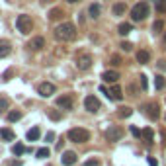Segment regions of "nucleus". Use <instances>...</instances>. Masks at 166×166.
I'll use <instances>...</instances> for the list:
<instances>
[{
    "label": "nucleus",
    "mask_w": 166,
    "mask_h": 166,
    "mask_svg": "<svg viewBox=\"0 0 166 166\" xmlns=\"http://www.w3.org/2000/svg\"><path fill=\"white\" fill-rule=\"evenodd\" d=\"M41 137V131H39V127H31L30 131H27V141H37Z\"/></svg>",
    "instance_id": "obj_18"
},
{
    "label": "nucleus",
    "mask_w": 166,
    "mask_h": 166,
    "mask_svg": "<svg viewBox=\"0 0 166 166\" xmlns=\"http://www.w3.org/2000/svg\"><path fill=\"white\" fill-rule=\"evenodd\" d=\"M153 31H154V33L164 31V21H162V20H156L154 24H153Z\"/></svg>",
    "instance_id": "obj_26"
},
{
    "label": "nucleus",
    "mask_w": 166,
    "mask_h": 166,
    "mask_svg": "<svg viewBox=\"0 0 166 166\" xmlns=\"http://www.w3.org/2000/svg\"><path fill=\"white\" fill-rule=\"evenodd\" d=\"M67 137L73 143H86L90 139V131H86V129H82V127H74V129H70V131L67 133Z\"/></svg>",
    "instance_id": "obj_3"
},
{
    "label": "nucleus",
    "mask_w": 166,
    "mask_h": 166,
    "mask_svg": "<svg viewBox=\"0 0 166 166\" xmlns=\"http://www.w3.org/2000/svg\"><path fill=\"white\" fill-rule=\"evenodd\" d=\"M2 110H8V98L6 96H0V111Z\"/></svg>",
    "instance_id": "obj_31"
},
{
    "label": "nucleus",
    "mask_w": 166,
    "mask_h": 166,
    "mask_svg": "<svg viewBox=\"0 0 166 166\" xmlns=\"http://www.w3.org/2000/svg\"><path fill=\"white\" fill-rule=\"evenodd\" d=\"M147 16H149V4L147 2H137L131 10V18L135 21H143Z\"/></svg>",
    "instance_id": "obj_4"
},
{
    "label": "nucleus",
    "mask_w": 166,
    "mask_h": 166,
    "mask_svg": "<svg viewBox=\"0 0 166 166\" xmlns=\"http://www.w3.org/2000/svg\"><path fill=\"white\" fill-rule=\"evenodd\" d=\"M16 27H18V31L21 35H27V33L33 31V20L30 16H26V14H21V16H18V20H16Z\"/></svg>",
    "instance_id": "obj_2"
},
{
    "label": "nucleus",
    "mask_w": 166,
    "mask_h": 166,
    "mask_svg": "<svg viewBox=\"0 0 166 166\" xmlns=\"http://www.w3.org/2000/svg\"><path fill=\"white\" fill-rule=\"evenodd\" d=\"M57 106L70 110V107H73V98H70V96H59V98H57Z\"/></svg>",
    "instance_id": "obj_12"
},
{
    "label": "nucleus",
    "mask_w": 166,
    "mask_h": 166,
    "mask_svg": "<svg viewBox=\"0 0 166 166\" xmlns=\"http://www.w3.org/2000/svg\"><path fill=\"white\" fill-rule=\"evenodd\" d=\"M49 154H51V150H49L47 147H41V149H37V153H35L37 158H47Z\"/></svg>",
    "instance_id": "obj_25"
},
{
    "label": "nucleus",
    "mask_w": 166,
    "mask_h": 166,
    "mask_svg": "<svg viewBox=\"0 0 166 166\" xmlns=\"http://www.w3.org/2000/svg\"><path fill=\"white\" fill-rule=\"evenodd\" d=\"M117 113H119V117H121V119H127L129 115L133 113V110H131V107H127V106H123V107H121V110H119Z\"/></svg>",
    "instance_id": "obj_24"
},
{
    "label": "nucleus",
    "mask_w": 166,
    "mask_h": 166,
    "mask_svg": "<svg viewBox=\"0 0 166 166\" xmlns=\"http://www.w3.org/2000/svg\"><path fill=\"white\" fill-rule=\"evenodd\" d=\"M53 139H55V133H53V131H49V133L45 135V141H47V143H53Z\"/></svg>",
    "instance_id": "obj_37"
},
{
    "label": "nucleus",
    "mask_w": 166,
    "mask_h": 166,
    "mask_svg": "<svg viewBox=\"0 0 166 166\" xmlns=\"http://www.w3.org/2000/svg\"><path fill=\"white\" fill-rule=\"evenodd\" d=\"M117 31H119L121 35H127V33H131V31H133V26H131V24H127V21H125V24H119Z\"/></svg>",
    "instance_id": "obj_20"
},
{
    "label": "nucleus",
    "mask_w": 166,
    "mask_h": 166,
    "mask_svg": "<svg viewBox=\"0 0 166 166\" xmlns=\"http://www.w3.org/2000/svg\"><path fill=\"white\" fill-rule=\"evenodd\" d=\"M100 14H102V8H100V4H90V8H88V16L90 18H100Z\"/></svg>",
    "instance_id": "obj_16"
},
{
    "label": "nucleus",
    "mask_w": 166,
    "mask_h": 166,
    "mask_svg": "<svg viewBox=\"0 0 166 166\" xmlns=\"http://www.w3.org/2000/svg\"><path fill=\"white\" fill-rule=\"evenodd\" d=\"M20 117H21V111H18V110L8 113V121H20Z\"/></svg>",
    "instance_id": "obj_29"
},
{
    "label": "nucleus",
    "mask_w": 166,
    "mask_h": 166,
    "mask_svg": "<svg viewBox=\"0 0 166 166\" xmlns=\"http://www.w3.org/2000/svg\"><path fill=\"white\" fill-rule=\"evenodd\" d=\"M158 69H164V70H166V61H162V59L158 61Z\"/></svg>",
    "instance_id": "obj_42"
},
{
    "label": "nucleus",
    "mask_w": 166,
    "mask_h": 166,
    "mask_svg": "<svg viewBox=\"0 0 166 166\" xmlns=\"http://www.w3.org/2000/svg\"><path fill=\"white\" fill-rule=\"evenodd\" d=\"M156 12L160 14H166V0H156Z\"/></svg>",
    "instance_id": "obj_27"
},
{
    "label": "nucleus",
    "mask_w": 166,
    "mask_h": 166,
    "mask_svg": "<svg viewBox=\"0 0 166 166\" xmlns=\"http://www.w3.org/2000/svg\"><path fill=\"white\" fill-rule=\"evenodd\" d=\"M64 16V12L61 8H53L51 12H49V20H61Z\"/></svg>",
    "instance_id": "obj_21"
},
{
    "label": "nucleus",
    "mask_w": 166,
    "mask_h": 166,
    "mask_svg": "<svg viewBox=\"0 0 166 166\" xmlns=\"http://www.w3.org/2000/svg\"><path fill=\"white\" fill-rule=\"evenodd\" d=\"M8 166H21V160H10Z\"/></svg>",
    "instance_id": "obj_39"
},
{
    "label": "nucleus",
    "mask_w": 166,
    "mask_h": 166,
    "mask_svg": "<svg viewBox=\"0 0 166 166\" xmlns=\"http://www.w3.org/2000/svg\"><path fill=\"white\" fill-rule=\"evenodd\" d=\"M37 92L41 94L43 98H51L53 94H55V84H51V82H41L37 86Z\"/></svg>",
    "instance_id": "obj_7"
},
{
    "label": "nucleus",
    "mask_w": 166,
    "mask_h": 166,
    "mask_svg": "<svg viewBox=\"0 0 166 166\" xmlns=\"http://www.w3.org/2000/svg\"><path fill=\"white\" fill-rule=\"evenodd\" d=\"M135 57H137V63H141V64H147V63H149V59H150L149 51H145V49H139Z\"/></svg>",
    "instance_id": "obj_15"
},
{
    "label": "nucleus",
    "mask_w": 166,
    "mask_h": 166,
    "mask_svg": "<svg viewBox=\"0 0 166 166\" xmlns=\"http://www.w3.org/2000/svg\"><path fill=\"white\" fill-rule=\"evenodd\" d=\"M67 2H73L74 4V2H80V0H67Z\"/></svg>",
    "instance_id": "obj_44"
},
{
    "label": "nucleus",
    "mask_w": 166,
    "mask_h": 166,
    "mask_svg": "<svg viewBox=\"0 0 166 166\" xmlns=\"http://www.w3.org/2000/svg\"><path fill=\"white\" fill-rule=\"evenodd\" d=\"M117 78H119V74L115 73V70H106V73L102 74V80H104V82H110V84L117 82Z\"/></svg>",
    "instance_id": "obj_13"
},
{
    "label": "nucleus",
    "mask_w": 166,
    "mask_h": 166,
    "mask_svg": "<svg viewBox=\"0 0 166 166\" xmlns=\"http://www.w3.org/2000/svg\"><path fill=\"white\" fill-rule=\"evenodd\" d=\"M145 110H147V113H149V117L153 119V121H156L158 117H160V106H158L156 102H153V104H149V106L145 107Z\"/></svg>",
    "instance_id": "obj_8"
},
{
    "label": "nucleus",
    "mask_w": 166,
    "mask_h": 166,
    "mask_svg": "<svg viewBox=\"0 0 166 166\" xmlns=\"http://www.w3.org/2000/svg\"><path fill=\"white\" fill-rule=\"evenodd\" d=\"M164 84H166V82H164V76H154V88H156V90H162Z\"/></svg>",
    "instance_id": "obj_28"
},
{
    "label": "nucleus",
    "mask_w": 166,
    "mask_h": 166,
    "mask_svg": "<svg viewBox=\"0 0 166 166\" xmlns=\"http://www.w3.org/2000/svg\"><path fill=\"white\" fill-rule=\"evenodd\" d=\"M153 137H154V133H153V129H145V131H143V139H147V143H150L153 141Z\"/></svg>",
    "instance_id": "obj_30"
},
{
    "label": "nucleus",
    "mask_w": 166,
    "mask_h": 166,
    "mask_svg": "<svg viewBox=\"0 0 166 166\" xmlns=\"http://www.w3.org/2000/svg\"><path fill=\"white\" fill-rule=\"evenodd\" d=\"M125 10H127V6H125L123 2H119V4H113V8H111L113 16H121V14H125Z\"/></svg>",
    "instance_id": "obj_19"
},
{
    "label": "nucleus",
    "mask_w": 166,
    "mask_h": 166,
    "mask_svg": "<svg viewBox=\"0 0 166 166\" xmlns=\"http://www.w3.org/2000/svg\"><path fill=\"white\" fill-rule=\"evenodd\" d=\"M10 55V43L0 41V57H8Z\"/></svg>",
    "instance_id": "obj_23"
},
{
    "label": "nucleus",
    "mask_w": 166,
    "mask_h": 166,
    "mask_svg": "<svg viewBox=\"0 0 166 166\" xmlns=\"http://www.w3.org/2000/svg\"><path fill=\"white\" fill-rule=\"evenodd\" d=\"M106 96L110 98V100H117V102H119V100L123 98V94H121V88H119V86H113L111 90H107Z\"/></svg>",
    "instance_id": "obj_14"
},
{
    "label": "nucleus",
    "mask_w": 166,
    "mask_h": 166,
    "mask_svg": "<svg viewBox=\"0 0 166 166\" xmlns=\"http://www.w3.org/2000/svg\"><path fill=\"white\" fill-rule=\"evenodd\" d=\"M0 137H2V139L4 141H14V139H16V133H14L12 131V129H0Z\"/></svg>",
    "instance_id": "obj_17"
},
{
    "label": "nucleus",
    "mask_w": 166,
    "mask_h": 166,
    "mask_svg": "<svg viewBox=\"0 0 166 166\" xmlns=\"http://www.w3.org/2000/svg\"><path fill=\"white\" fill-rule=\"evenodd\" d=\"M149 166H158V162L154 160V158H153V156H149Z\"/></svg>",
    "instance_id": "obj_40"
},
{
    "label": "nucleus",
    "mask_w": 166,
    "mask_h": 166,
    "mask_svg": "<svg viewBox=\"0 0 166 166\" xmlns=\"http://www.w3.org/2000/svg\"><path fill=\"white\" fill-rule=\"evenodd\" d=\"M43 47H45V39H43L41 35H37V37H33L30 41V49H31V51H39V49H43Z\"/></svg>",
    "instance_id": "obj_11"
},
{
    "label": "nucleus",
    "mask_w": 166,
    "mask_h": 166,
    "mask_svg": "<svg viewBox=\"0 0 166 166\" xmlns=\"http://www.w3.org/2000/svg\"><path fill=\"white\" fill-rule=\"evenodd\" d=\"M84 166H102V162L98 160V158H90V160H86Z\"/></svg>",
    "instance_id": "obj_32"
},
{
    "label": "nucleus",
    "mask_w": 166,
    "mask_h": 166,
    "mask_svg": "<svg viewBox=\"0 0 166 166\" xmlns=\"http://www.w3.org/2000/svg\"><path fill=\"white\" fill-rule=\"evenodd\" d=\"M49 117L51 119H61V113L59 111H49Z\"/></svg>",
    "instance_id": "obj_38"
},
{
    "label": "nucleus",
    "mask_w": 166,
    "mask_h": 166,
    "mask_svg": "<svg viewBox=\"0 0 166 166\" xmlns=\"http://www.w3.org/2000/svg\"><path fill=\"white\" fill-rule=\"evenodd\" d=\"M139 78H141V88H143V90H149V80H147V76L141 74Z\"/></svg>",
    "instance_id": "obj_34"
},
{
    "label": "nucleus",
    "mask_w": 166,
    "mask_h": 166,
    "mask_svg": "<svg viewBox=\"0 0 166 166\" xmlns=\"http://www.w3.org/2000/svg\"><path fill=\"white\" fill-rule=\"evenodd\" d=\"M104 137H106L107 141L115 143V141H119L121 137H123V129H121V127H117V125H111V127H107V129H106Z\"/></svg>",
    "instance_id": "obj_5"
},
{
    "label": "nucleus",
    "mask_w": 166,
    "mask_h": 166,
    "mask_svg": "<svg viewBox=\"0 0 166 166\" xmlns=\"http://www.w3.org/2000/svg\"><path fill=\"white\" fill-rule=\"evenodd\" d=\"M129 131H131V135H133V137H143V131H141V129H137L135 125L129 127Z\"/></svg>",
    "instance_id": "obj_33"
},
{
    "label": "nucleus",
    "mask_w": 166,
    "mask_h": 166,
    "mask_svg": "<svg viewBox=\"0 0 166 166\" xmlns=\"http://www.w3.org/2000/svg\"><path fill=\"white\" fill-rule=\"evenodd\" d=\"M119 47L123 49V51H131V49H133V45H131V43H129V41H123V43H121Z\"/></svg>",
    "instance_id": "obj_35"
},
{
    "label": "nucleus",
    "mask_w": 166,
    "mask_h": 166,
    "mask_svg": "<svg viewBox=\"0 0 166 166\" xmlns=\"http://www.w3.org/2000/svg\"><path fill=\"white\" fill-rule=\"evenodd\" d=\"M63 164L64 166H73L76 162V153H73V150H67V153H63Z\"/></svg>",
    "instance_id": "obj_10"
},
{
    "label": "nucleus",
    "mask_w": 166,
    "mask_h": 166,
    "mask_svg": "<svg viewBox=\"0 0 166 166\" xmlns=\"http://www.w3.org/2000/svg\"><path fill=\"white\" fill-rule=\"evenodd\" d=\"M76 67L80 69V70H86V69H90V67H92V57H88V55H82V57H78V61H76Z\"/></svg>",
    "instance_id": "obj_9"
},
{
    "label": "nucleus",
    "mask_w": 166,
    "mask_h": 166,
    "mask_svg": "<svg viewBox=\"0 0 166 166\" xmlns=\"http://www.w3.org/2000/svg\"><path fill=\"white\" fill-rule=\"evenodd\" d=\"M84 110L90 113H96L100 110V100L96 96H86L84 98Z\"/></svg>",
    "instance_id": "obj_6"
},
{
    "label": "nucleus",
    "mask_w": 166,
    "mask_h": 166,
    "mask_svg": "<svg viewBox=\"0 0 166 166\" xmlns=\"http://www.w3.org/2000/svg\"><path fill=\"white\" fill-rule=\"evenodd\" d=\"M26 150H27V149H26L24 145H21V143H16V145H14V147H12V153H14V154H16V156H21V154H24V153H26Z\"/></svg>",
    "instance_id": "obj_22"
},
{
    "label": "nucleus",
    "mask_w": 166,
    "mask_h": 166,
    "mask_svg": "<svg viewBox=\"0 0 166 166\" xmlns=\"http://www.w3.org/2000/svg\"><path fill=\"white\" fill-rule=\"evenodd\" d=\"M10 76H12V70H6V73H4V76H2V80H8Z\"/></svg>",
    "instance_id": "obj_41"
},
{
    "label": "nucleus",
    "mask_w": 166,
    "mask_h": 166,
    "mask_svg": "<svg viewBox=\"0 0 166 166\" xmlns=\"http://www.w3.org/2000/svg\"><path fill=\"white\" fill-rule=\"evenodd\" d=\"M162 47L166 49V31H164V35H162Z\"/></svg>",
    "instance_id": "obj_43"
},
{
    "label": "nucleus",
    "mask_w": 166,
    "mask_h": 166,
    "mask_svg": "<svg viewBox=\"0 0 166 166\" xmlns=\"http://www.w3.org/2000/svg\"><path fill=\"white\" fill-rule=\"evenodd\" d=\"M119 63H121V57L119 55H113L111 59H110V64H119Z\"/></svg>",
    "instance_id": "obj_36"
},
{
    "label": "nucleus",
    "mask_w": 166,
    "mask_h": 166,
    "mask_svg": "<svg viewBox=\"0 0 166 166\" xmlns=\"http://www.w3.org/2000/svg\"><path fill=\"white\" fill-rule=\"evenodd\" d=\"M55 39L57 41H73L76 37V26L70 24V21H64V24H59L55 27Z\"/></svg>",
    "instance_id": "obj_1"
}]
</instances>
